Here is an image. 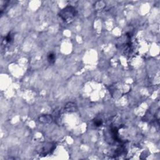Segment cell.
Wrapping results in <instances>:
<instances>
[{"mask_svg": "<svg viewBox=\"0 0 160 160\" xmlns=\"http://www.w3.org/2000/svg\"><path fill=\"white\" fill-rule=\"evenodd\" d=\"M77 15V11L73 6H68L59 12V16L63 20L68 22L75 18Z\"/></svg>", "mask_w": 160, "mask_h": 160, "instance_id": "cell-1", "label": "cell"}, {"mask_svg": "<svg viewBox=\"0 0 160 160\" xmlns=\"http://www.w3.org/2000/svg\"><path fill=\"white\" fill-rule=\"evenodd\" d=\"M55 145L52 143H46L44 145L40 146L39 148L37 150L40 154L46 156L48 154H50L55 148Z\"/></svg>", "mask_w": 160, "mask_h": 160, "instance_id": "cell-2", "label": "cell"}, {"mask_svg": "<svg viewBox=\"0 0 160 160\" xmlns=\"http://www.w3.org/2000/svg\"><path fill=\"white\" fill-rule=\"evenodd\" d=\"M38 121L41 123L48 124L53 121V117L50 114H43L38 118Z\"/></svg>", "mask_w": 160, "mask_h": 160, "instance_id": "cell-3", "label": "cell"}, {"mask_svg": "<svg viewBox=\"0 0 160 160\" xmlns=\"http://www.w3.org/2000/svg\"><path fill=\"white\" fill-rule=\"evenodd\" d=\"M65 110L66 112H68V113L75 112L77 110V106L75 103L73 102H69L66 105L65 107Z\"/></svg>", "mask_w": 160, "mask_h": 160, "instance_id": "cell-4", "label": "cell"}, {"mask_svg": "<svg viewBox=\"0 0 160 160\" xmlns=\"http://www.w3.org/2000/svg\"><path fill=\"white\" fill-rule=\"evenodd\" d=\"M47 59L50 64H54L56 61V56L53 53H50L48 54Z\"/></svg>", "mask_w": 160, "mask_h": 160, "instance_id": "cell-5", "label": "cell"}, {"mask_svg": "<svg viewBox=\"0 0 160 160\" xmlns=\"http://www.w3.org/2000/svg\"><path fill=\"white\" fill-rule=\"evenodd\" d=\"M94 124L96 126L98 127V126H101V125L103 124V121L101 119H96L94 122Z\"/></svg>", "mask_w": 160, "mask_h": 160, "instance_id": "cell-6", "label": "cell"}, {"mask_svg": "<svg viewBox=\"0 0 160 160\" xmlns=\"http://www.w3.org/2000/svg\"><path fill=\"white\" fill-rule=\"evenodd\" d=\"M12 39H13V38H12V35L10 33H9L8 34L7 37L5 38L6 41L8 42V43H10L12 41Z\"/></svg>", "mask_w": 160, "mask_h": 160, "instance_id": "cell-7", "label": "cell"}]
</instances>
